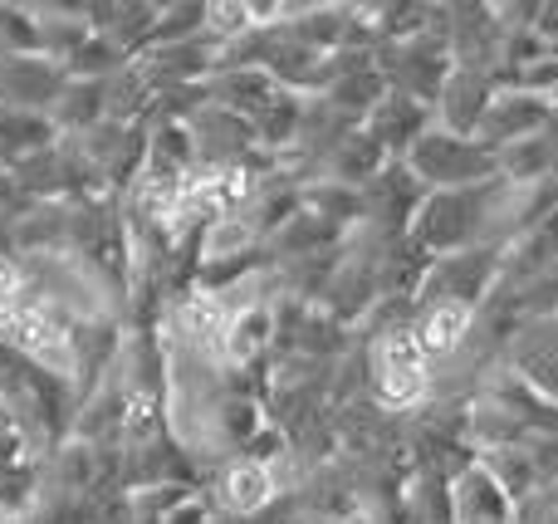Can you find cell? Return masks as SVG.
Instances as JSON below:
<instances>
[{"label":"cell","instance_id":"obj_1","mask_svg":"<svg viewBox=\"0 0 558 524\" xmlns=\"http://www.w3.org/2000/svg\"><path fill=\"white\" fill-rule=\"evenodd\" d=\"M377 382H383V398L387 402H412L416 392L426 388V368H422V349H416L407 333L383 343V358H377Z\"/></svg>","mask_w":558,"mask_h":524},{"label":"cell","instance_id":"obj_2","mask_svg":"<svg viewBox=\"0 0 558 524\" xmlns=\"http://www.w3.org/2000/svg\"><path fill=\"white\" fill-rule=\"evenodd\" d=\"M10 329H15V339L25 343L29 353H39L45 363H69V333L59 329L49 314H39V309H15V314H10Z\"/></svg>","mask_w":558,"mask_h":524},{"label":"cell","instance_id":"obj_3","mask_svg":"<svg viewBox=\"0 0 558 524\" xmlns=\"http://www.w3.org/2000/svg\"><path fill=\"white\" fill-rule=\"evenodd\" d=\"M465 304H441V309H432V319H426V329H422V349H432V353H451L456 343H461V333H465Z\"/></svg>","mask_w":558,"mask_h":524},{"label":"cell","instance_id":"obj_4","mask_svg":"<svg viewBox=\"0 0 558 524\" xmlns=\"http://www.w3.org/2000/svg\"><path fill=\"white\" fill-rule=\"evenodd\" d=\"M265 496H270V476H265L260 466H241V471H231V480H226V500H231L235 510L265 505Z\"/></svg>","mask_w":558,"mask_h":524},{"label":"cell","instance_id":"obj_5","mask_svg":"<svg viewBox=\"0 0 558 524\" xmlns=\"http://www.w3.org/2000/svg\"><path fill=\"white\" fill-rule=\"evenodd\" d=\"M265 329H270V324H265V314H245V319L235 324V339H231L235 358H251V353L265 343Z\"/></svg>","mask_w":558,"mask_h":524}]
</instances>
